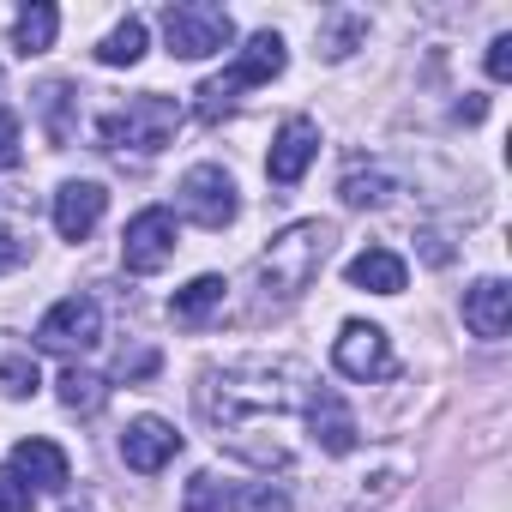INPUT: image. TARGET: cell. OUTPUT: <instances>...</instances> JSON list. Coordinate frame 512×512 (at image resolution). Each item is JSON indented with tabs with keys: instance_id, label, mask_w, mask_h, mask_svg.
I'll return each mask as SVG.
<instances>
[{
	"instance_id": "obj_13",
	"label": "cell",
	"mask_w": 512,
	"mask_h": 512,
	"mask_svg": "<svg viewBox=\"0 0 512 512\" xmlns=\"http://www.w3.org/2000/svg\"><path fill=\"white\" fill-rule=\"evenodd\" d=\"M103 211H109V193L97 181H61L55 187V229H61V241H85L103 223Z\"/></svg>"
},
{
	"instance_id": "obj_5",
	"label": "cell",
	"mask_w": 512,
	"mask_h": 512,
	"mask_svg": "<svg viewBox=\"0 0 512 512\" xmlns=\"http://www.w3.org/2000/svg\"><path fill=\"white\" fill-rule=\"evenodd\" d=\"M163 37H169V55L181 61H205V55H223L235 43V19L211 0H175L163 13Z\"/></svg>"
},
{
	"instance_id": "obj_18",
	"label": "cell",
	"mask_w": 512,
	"mask_h": 512,
	"mask_svg": "<svg viewBox=\"0 0 512 512\" xmlns=\"http://www.w3.org/2000/svg\"><path fill=\"white\" fill-rule=\"evenodd\" d=\"M223 296H229V284L223 278H193L187 290H175V302H169V314H175V326H205L217 308H223Z\"/></svg>"
},
{
	"instance_id": "obj_9",
	"label": "cell",
	"mask_w": 512,
	"mask_h": 512,
	"mask_svg": "<svg viewBox=\"0 0 512 512\" xmlns=\"http://www.w3.org/2000/svg\"><path fill=\"white\" fill-rule=\"evenodd\" d=\"M332 362L350 380H386L392 374V338L380 326H368V320H350L338 332V344H332Z\"/></svg>"
},
{
	"instance_id": "obj_6",
	"label": "cell",
	"mask_w": 512,
	"mask_h": 512,
	"mask_svg": "<svg viewBox=\"0 0 512 512\" xmlns=\"http://www.w3.org/2000/svg\"><path fill=\"white\" fill-rule=\"evenodd\" d=\"M175 260V211L169 205H145L133 223H127V235H121V266L133 272V278H151V272H163Z\"/></svg>"
},
{
	"instance_id": "obj_2",
	"label": "cell",
	"mask_w": 512,
	"mask_h": 512,
	"mask_svg": "<svg viewBox=\"0 0 512 512\" xmlns=\"http://www.w3.org/2000/svg\"><path fill=\"white\" fill-rule=\"evenodd\" d=\"M332 241H338V229L320 223V217L290 223V229L260 253V290H266L272 302H296L302 290H314V278H320V266H326Z\"/></svg>"
},
{
	"instance_id": "obj_27",
	"label": "cell",
	"mask_w": 512,
	"mask_h": 512,
	"mask_svg": "<svg viewBox=\"0 0 512 512\" xmlns=\"http://www.w3.org/2000/svg\"><path fill=\"white\" fill-rule=\"evenodd\" d=\"M235 506H241V512H290V494H284V488H272V482H260V488L235 494Z\"/></svg>"
},
{
	"instance_id": "obj_23",
	"label": "cell",
	"mask_w": 512,
	"mask_h": 512,
	"mask_svg": "<svg viewBox=\"0 0 512 512\" xmlns=\"http://www.w3.org/2000/svg\"><path fill=\"white\" fill-rule=\"evenodd\" d=\"M37 97H43L49 139H55V145H67V139H73V103H79V97H73V85H43Z\"/></svg>"
},
{
	"instance_id": "obj_29",
	"label": "cell",
	"mask_w": 512,
	"mask_h": 512,
	"mask_svg": "<svg viewBox=\"0 0 512 512\" xmlns=\"http://www.w3.org/2000/svg\"><path fill=\"white\" fill-rule=\"evenodd\" d=\"M488 79H494V85L512 79V37H494V43H488Z\"/></svg>"
},
{
	"instance_id": "obj_11",
	"label": "cell",
	"mask_w": 512,
	"mask_h": 512,
	"mask_svg": "<svg viewBox=\"0 0 512 512\" xmlns=\"http://www.w3.org/2000/svg\"><path fill=\"white\" fill-rule=\"evenodd\" d=\"M320 157V127L308 121V115H290L284 127H278V139H272V157H266V175L278 181V187H296L302 175H308V163Z\"/></svg>"
},
{
	"instance_id": "obj_30",
	"label": "cell",
	"mask_w": 512,
	"mask_h": 512,
	"mask_svg": "<svg viewBox=\"0 0 512 512\" xmlns=\"http://www.w3.org/2000/svg\"><path fill=\"white\" fill-rule=\"evenodd\" d=\"M25 266V241L7 229V223H0V278H7V272H19Z\"/></svg>"
},
{
	"instance_id": "obj_3",
	"label": "cell",
	"mask_w": 512,
	"mask_h": 512,
	"mask_svg": "<svg viewBox=\"0 0 512 512\" xmlns=\"http://www.w3.org/2000/svg\"><path fill=\"white\" fill-rule=\"evenodd\" d=\"M284 67H290V49H284V37H278V31L247 37V43H241V55H235V67H229V73H217V79H205V85L193 91V115H199V121H223V115L241 103V91H247V85H272Z\"/></svg>"
},
{
	"instance_id": "obj_24",
	"label": "cell",
	"mask_w": 512,
	"mask_h": 512,
	"mask_svg": "<svg viewBox=\"0 0 512 512\" xmlns=\"http://www.w3.org/2000/svg\"><path fill=\"white\" fill-rule=\"evenodd\" d=\"M338 193H344V205H386V193H392V187H386V175H380V169H350Z\"/></svg>"
},
{
	"instance_id": "obj_31",
	"label": "cell",
	"mask_w": 512,
	"mask_h": 512,
	"mask_svg": "<svg viewBox=\"0 0 512 512\" xmlns=\"http://www.w3.org/2000/svg\"><path fill=\"white\" fill-rule=\"evenodd\" d=\"M422 253H428V266H446V260H452V247H446V241H440L434 229L422 235Z\"/></svg>"
},
{
	"instance_id": "obj_4",
	"label": "cell",
	"mask_w": 512,
	"mask_h": 512,
	"mask_svg": "<svg viewBox=\"0 0 512 512\" xmlns=\"http://www.w3.org/2000/svg\"><path fill=\"white\" fill-rule=\"evenodd\" d=\"M103 145L109 151H139V157H157L175 133H181V103L175 97H157V91H145V97H133L121 115H103Z\"/></svg>"
},
{
	"instance_id": "obj_21",
	"label": "cell",
	"mask_w": 512,
	"mask_h": 512,
	"mask_svg": "<svg viewBox=\"0 0 512 512\" xmlns=\"http://www.w3.org/2000/svg\"><path fill=\"white\" fill-rule=\"evenodd\" d=\"M362 37H368V19H362V13H332V19L320 25V55H326V61H344Z\"/></svg>"
},
{
	"instance_id": "obj_15",
	"label": "cell",
	"mask_w": 512,
	"mask_h": 512,
	"mask_svg": "<svg viewBox=\"0 0 512 512\" xmlns=\"http://www.w3.org/2000/svg\"><path fill=\"white\" fill-rule=\"evenodd\" d=\"M13 470H19L25 482H37L43 494H61V488L73 482V464H67V452H61L55 440H19V446H13Z\"/></svg>"
},
{
	"instance_id": "obj_26",
	"label": "cell",
	"mask_w": 512,
	"mask_h": 512,
	"mask_svg": "<svg viewBox=\"0 0 512 512\" xmlns=\"http://www.w3.org/2000/svg\"><path fill=\"white\" fill-rule=\"evenodd\" d=\"M31 506H37V488L13 464H0V512H31Z\"/></svg>"
},
{
	"instance_id": "obj_10",
	"label": "cell",
	"mask_w": 512,
	"mask_h": 512,
	"mask_svg": "<svg viewBox=\"0 0 512 512\" xmlns=\"http://www.w3.org/2000/svg\"><path fill=\"white\" fill-rule=\"evenodd\" d=\"M302 422H308V434H314V446L326 452V458H344V452H356V416H350V404H344V392L338 386H314V398H308V410H302Z\"/></svg>"
},
{
	"instance_id": "obj_7",
	"label": "cell",
	"mask_w": 512,
	"mask_h": 512,
	"mask_svg": "<svg viewBox=\"0 0 512 512\" xmlns=\"http://www.w3.org/2000/svg\"><path fill=\"white\" fill-rule=\"evenodd\" d=\"M235 211H241V199H235L229 169H217V163H193V169L181 175V217H193L199 229H229Z\"/></svg>"
},
{
	"instance_id": "obj_1",
	"label": "cell",
	"mask_w": 512,
	"mask_h": 512,
	"mask_svg": "<svg viewBox=\"0 0 512 512\" xmlns=\"http://www.w3.org/2000/svg\"><path fill=\"white\" fill-rule=\"evenodd\" d=\"M314 374L296 356H247V362H223L205 368L193 386V404L205 416V428L217 434V446H229L235 458L260 464V470H284L296 458V422L314 398Z\"/></svg>"
},
{
	"instance_id": "obj_17",
	"label": "cell",
	"mask_w": 512,
	"mask_h": 512,
	"mask_svg": "<svg viewBox=\"0 0 512 512\" xmlns=\"http://www.w3.org/2000/svg\"><path fill=\"white\" fill-rule=\"evenodd\" d=\"M55 31H61V13L49 7V0H37V7H25L19 19H13V55H49L55 49Z\"/></svg>"
},
{
	"instance_id": "obj_12",
	"label": "cell",
	"mask_w": 512,
	"mask_h": 512,
	"mask_svg": "<svg viewBox=\"0 0 512 512\" xmlns=\"http://www.w3.org/2000/svg\"><path fill=\"white\" fill-rule=\"evenodd\" d=\"M175 452H181V434H175L163 416H139V422H127V434H121V458H127V470H139V476H157Z\"/></svg>"
},
{
	"instance_id": "obj_20",
	"label": "cell",
	"mask_w": 512,
	"mask_h": 512,
	"mask_svg": "<svg viewBox=\"0 0 512 512\" xmlns=\"http://www.w3.org/2000/svg\"><path fill=\"white\" fill-rule=\"evenodd\" d=\"M55 392H61V404H67V410H79V416L103 410V398H109V386H103L97 374H85V368H61Z\"/></svg>"
},
{
	"instance_id": "obj_22",
	"label": "cell",
	"mask_w": 512,
	"mask_h": 512,
	"mask_svg": "<svg viewBox=\"0 0 512 512\" xmlns=\"http://www.w3.org/2000/svg\"><path fill=\"white\" fill-rule=\"evenodd\" d=\"M235 506V488L229 482H217L211 470H199V476H187V494H181V512H229Z\"/></svg>"
},
{
	"instance_id": "obj_25",
	"label": "cell",
	"mask_w": 512,
	"mask_h": 512,
	"mask_svg": "<svg viewBox=\"0 0 512 512\" xmlns=\"http://www.w3.org/2000/svg\"><path fill=\"white\" fill-rule=\"evenodd\" d=\"M37 386H43V374H37L31 356H7V362H0V392H7V398H31Z\"/></svg>"
},
{
	"instance_id": "obj_19",
	"label": "cell",
	"mask_w": 512,
	"mask_h": 512,
	"mask_svg": "<svg viewBox=\"0 0 512 512\" xmlns=\"http://www.w3.org/2000/svg\"><path fill=\"white\" fill-rule=\"evenodd\" d=\"M145 55V19H121L103 43H97V61L103 67H133Z\"/></svg>"
},
{
	"instance_id": "obj_16",
	"label": "cell",
	"mask_w": 512,
	"mask_h": 512,
	"mask_svg": "<svg viewBox=\"0 0 512 512\" xmlns=\"http://www.w3.org/2000/svg\"><path fill=\"white\" fill-rule=\"evenodd\" d=\"M344 278H350L356 290H374V296H398L410 272H404V260H398L392 247H362L356 260L344 266Z\"/></svg>"
},
{
	"instance_id": "obj_8",
	"label": "cell",
	"mask_w": 512,
	"mask_h": 512,
	"mask_svg": "<svg viewBox=\"0 0 512 512\" xmlns=\"http://www.w3.org/2000/svg\"><path fill=\"white\" fill-rule=\"evenodd\" d=\"M103 338V308L91 296H61L43 320H37V344L55 350V356H73V350H91Z\"/></svg>"
},
{
	"instance_id": "obj_14",
	"label": "cell",
	"mask_w": 512,
	"mask_h": 512,
	"mask_svg": "<svg viewBox=\"0 0 512 512\" xmlns=\"http://www.w3.org/2000/svg\"><path fill=\"white\" fill-rule=\"evenodd\" d=\"M464 326L476 332V338H506V326H512V290L500 284V278H482V284H470L464 290Z\"/></svg>"
},
{
	"instance_id": "obj_28",
	"label": "cell",
	"mask_w": 512,
	"mask_h": 512,
	"mask_svg": "<svg viewBox=\"0 0 512 512\" xmlns=\"http://www.w3.org/2000/svg\"><path fill=\"white\" fill-rule=\"evenodd\" d=\"M19 157H25L19 115H13V109H0V169H19Z\"/></svg>"
}]
</instances>
